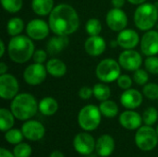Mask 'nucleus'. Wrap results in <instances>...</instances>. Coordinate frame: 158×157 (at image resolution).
<instances>
[{
  "label": "nucleus",
  "mask_w": 158,
  "mask_h": 157,
  "mask_svg": "<svg viewBox=\"0 0 158 157\" xmlns=\"http://www.w3.org/2000/svg\"><path fill=\"white\" fill-rule=\"evenodd\" d=\"M143 117L138 112L133 111L132 109L126 110L122 112L119 116V123L120 125L129 130H138L143 123Z\"/></svg>",
  "instance_id": "obj_16"
},
{
  "label": "nucleus",
  "mask_w": 158,
  "mask_h": 157,
  "mask_svg": "<svg viewBox=\"0 0 158 157\" xmlns=\"http://www.w3.org/2000/svg\"><path fill=\"white\" fill-rule=\"evenodd\" d=\"M47 73L46 67H44L43 64L34 62L25 68L23 72V78L26 83L35 86L43 83L45 81Z\"/></svg>",
  "instance_id": "obj_8"
},
{
  "label": "nucleus",
  "mask_w": 158,
  "mask_h": 157,
  "mask_svg": "<svg viewBox=\"0 0 158 157\" xmlns=\"http://www.w3.org/2000/svg\"><path fill=\"white\" fill-rule=\"evenodd\" d=\"M19 92L18 80L11 74L0 76V96L4 100H12Z\"/></svg>",
  "instance_id": "obj_10"
},
{
  "label": "nucleus",
  "mask_w": 158,
  "mask_h": 157,
  "mask_svg": "<svg viewBox=\"0 0 158 157\" xmlns=\"http://www.w3.org/2000/svg\"><path fill=\"white\" fill-rule=\"evenodd\" d=\"M118 63L128 71H135L141 68L143 58L140 53L133 49H125L118 57Z\"/></svg>",
  "instance_id": "obj_11"
},
{
  "label": "nucleus",
  "mask_w": 158,
  "mask_h": 157,
  "mask_svg": "<svg viewBox=\"0 0 158 157\" xmlns=\"http://www.w3.org/2000/svg\"><path fill=\"white\" fill-rule=\"evenodd\" d=\"M157 20L158 7L154 4L143 3L134 12V23L141 31H150Z\"/></svg>",
  "instance_id": "obj_4"
},
{
  "label": "nucleus",
  "mask_w": 158,
  "mask_h": 157,
  "mask_svg": "<svg viewBox=\"0 0 158 157\" xmlns=\"http://www.w3.org/2000/svg\"><path fill=\"white\" fill-rule=\"evenodd\" d=\"M117 45H118V43L117 40H116V41H111V42H110V46H111V47L115 48V47H117Z\"/></svg>",
  "instance_id": "obj_46"
},
{
  "label": "nucleus",
  "mask_w": 158,
  "mask_h": 157,
  "mask_svg": "<svg viewBox=\"0 0 158 157\" xmlns=\"http://www.w3.org/2000/svg\"><path fill=\"white\" fill-rule=\"evenodd\" d=\"M118 86L123 90H128L132 85V80L128 75H120L117 80Z\"/></svg>",
  "instance_id": "obj_37"
},
{
  "label": "nucleus",
  "mask_w": 158,
  "mask_h": 157,
  "mask_svg": "<svg viewBox=\"0 0 158 157\" xmlns=\"http://www.w3.org/2000/svg\"><path fill=\"white\" fill-rule=\"evenodd\" d=\"M85 30L86 32L90 35V36H95V35H99L101 31H102V24L100 22L99 19H90L85 25Z\"/></svg>",
  "instance_id": "obj_30"
},
{
  "label": "nucleus",
  "mask_w": 158,
  "mask_h": 157,
  "mask_svg": "<svg viewBox=\"0 0 158 157\" xmlns=\"http://www.w3.org/2000/svg\"><path fill=\"white\" fill-rule=\"evenodd\" d=\"M0 157H15V155H14L13 152L11 153L7 149L1 148L0 149Z\"/></svg>",
  "instance_id": "obj_40"
},
{
  "label": "nucleus",
  "mask_w": 158,
  "mask_h": 157,
  "mask_svg": "<svg viewBox=\"0 0 158 157\" xmlns=\"http://www.w3.org/2000/svg\"><path fill=\"white\" fill-rule=\"evenodd\" d=\"M114 150H115V140L111 135L104 134L97 139L95 151L99 156H110L113 154Z\"/></svg>",
  "instance_id": "obj_19"
},
{
  "label": "nucleus",
  "mask_w": 158,
  "mask_h": 157,
  "mask_svg": "<svg viewBox=\"0 0 158 157\" xmlns=\"http://www.w3.org/2000/svg\"><path fill=\"white\" fill-rule=\"evenodd\" d=\"M143 121L147 126H153L158 119V111L156 108L151 106L144 110L143 114Z\"/></svg>",
  "instance_id": "obj_31"
},
{
  "label": "nucleus",
  "mask_w": 158,
  "mask_h": 157,
  "mask_svg": "<svg viewBox=\"0 0 158 157\" xmlns=\"http://www.w3.org/2000/svg\"><path fill=\"white\" fill-rule=\"evenodd\" d=\"M32 58H33V61L35 63H39V64H43L46 58H47V54L44 50H42V49H38L34 52L33 56H32Z\"/></svg>",
  "instance_id": "obj_38"
},
{
  "label": "nucleus",
  "mask_w": 158,
  "mask_h": 157,
  "mask_svg": "<svg viewBox=\"0 0 158 157\" xmlns=\"http://www.w3.org/2000/svg\"><path fill=\"white\" fill-rule=\"evenodd\" d=\"M106 21L109 29L114 31H121L126 29L128 24L127 14L120 8L110 9L106 17Z\"/></svg>",
  "instance_id": "obj_13"
},
{
  "label": "nucleus",
  "mask_w": 158,
  "mask_h": 157,
  "mask_svg": "<svg viewBox=\"0 0 158 157\" xmlns=\"http://www.w3.org/2000/svg\"><path fill=\"white\" fill-rule=\"evenodd\" d=\"M135 143L142 151L147 152L154 150L158 143L156 130L152 126H141L135 134Z\"/></svg>",
  "instance_id": "obj_7"
},
{
  "label": "nucleus",
  "mask_w": 158,
  "mask_h": 157,
  "mask_svg": "<svg viewBox=\"0 0 158 157\" xmlns=\"http://www.w3.org/2000/svg\"><path fill=\"white\" fill-rule=\"evenodd\" d=\"M106 44L105 40L99 35L90 36L84 43V49L86 53L92 56H98L102 55L106 50Z\"/></svg>",
  "instance_id": "obj_20"
},
{
  "label": "nucleus",
  "mask_w": 158,
  "mask_h": 157,
  "mask_svg": "<svg viewBox=\"0 0 158 157\" xmlns=\"http://www.w3.org/2000/svg\"><path fill=\"white\" fill-rule=\"evenodd\" d=\"M6 71H7V66L4 62H1L0 63V75L6 74Z\"/></svg>",
  "instance_id": "obj_43"
},
{
  "label": "nucleus",
  "mask_w": 158,
  "mask_h": 157,
  "mask_svg": "<svg viewBox=\"0 0 158 157\" xmlns=\"http://www.w3.org/2000/svg\"><path fill=\"white\" fill-rule=\"evenodd\" d=\"M21 131L25 139L31 142H37L44 138L45 134V128L41 122L29 119L21 126Z\"/></svg>",
  "instance_id": "obj_14"
},
{
  "label": "nucleus",
  "mask_w": 158,
  "mask_h": 157,
  "mask_svg": "<svg viewBox=\"0 0 158 157\" xmlns=\"http://www.w3.org/2000/svg\"><path fill=\"white\" fill-rule=\"evenodd\" d=\"M31 8L33 12L39 16L49 15L54 8L53 0H32Z\"/></svg>",
  "instance_id": "obj_24"
},
{
  "label": "nucleus",
  "mask_w": 158,
  "mask_h": 157,
  "mask_svg": "<svg viewBox=\"0 0 158 157\" xmlns=\"http://www.w3.org/2000/svg\"><path fill=\"white\" fill-rule=\"evenodd\" d=\"M94 95V91L93 88L89 87V86H84L81 87L79 91V96L80 98L83 99V100H88L90 99L92 96Z\"/></svg>",
  "instance_id": "obj_39"
},
{
  "label": "nucleus",
  "mask_w": 158,
  "mask_h": 157,
  "mask_svg": "<svg viewBox=\"0 0 158 157\" xmlns=\"http://www.w3.org/2000/svg\"><path fill=\"white\" fill-rule=\"evenodd\" d=\"M48 24L56 35L69 36L79 29L80 18L71 6L60 4L55 6L49 14Z\"/></svg>",
  "instance_id": "obj_1"
},
{
  "label": "nucleus",
  "mask_w": 158,
  "mask_h": 157,
  "mask_svg": "<svg viewBox=\"0 0 158 157\" xmlns=\"http://www.w3.org/2000/svg\"><path fill=\"white\" fill-rule=\"evenodd\" d=\"M1 5L3 8L9 13L19 12L23 5L22 0H1Z\"/></svg>",
  "instance_id": "obj_32"
},
{
  "label": "nucleus",
  "mask_w": 158,
  "mask_h": 157,
  "mask_svg": "<svg viewBox=\"0 0 158 157\" xmlns=\"http://www.w3.org/2000/svg\"><path fill=\"white\" fill-rule=\"evenodd\" d=\"M23 138H24V135H23L21 130L12 128L5 132V140L10 144H14V145L19 144V143H22Z\"/></svg>",
  "instance_id": "obj_29"
},
{
  "label": "nucleus",
  "mask_w": 158,
  "mask_h": 157,
  "mask_svg": "<svg viewBox=\"0 0 158 157\" xmlns=\"http://www.w3.org/2000/svg\"><path fill=\"white\" fill-rule=\"evenodd\" d=\"M31 147L25 143H20L13 148V154L15 157H30L31 155Z\"/></svg>",
  "instance_id": "obj_33"
},
{
  "label": "nucleus",
  "mask_w": 158,
  "mask_h": 157,
  "mask_svg": "<svg viewBox=\"0 0 158 157\" xmlns=\"http://www.w3.org/2000/svg\"><path fill=\"white\" fill-rule=\"evenodd\" d=\"M49 157H65V155H64V154L62 152H60L58 150H56V151H54V152H52L50 154Z\"/></svg>",
  "instance_id": "obj_42"
},
{
  "label": "nucleus",
  "mask_w": 158,
  "mask_h": 157,
  "mask_svg": "<svg viewBox=\"0 0 158 157\" xmlns=\"http://www.w3.org/2000/svg\"><path fill=\"white\" fill-rule=\"evenodd\" d=\"M99 109L102 113V115L106 118H112L118 116V105L111 100H106L101 102L99 105Z\"/></svg>",
  "instance_id": "obj_26"
},
{
  "label": "nucleus",
  "mask_w": 158,
  "mask_h": 157,
  "mask_svg": "<svg viewBox=\"0 0 158 157\" xmlns=\"http://www.w3.org/2000/svg\"><path fill=\"white\" fill-rule=\"evenodd\" d=\"M118 45L124 49H133L140 42V37L137 31L131 29H124L118 32L117 37Z\"/></svg>",
  "instance_id": "obj_18"
},
{
  "label": "nucleus",
  "mask_w": 158,
  "mask_h": 157,
  "mask_svg": "<svg viewBox=\"0 0 158 157\" xmlns=\"http://www.w3.org/2000/svg\"><path fill=\"white\" fill-rule=\"evenodd\" d=\"M15 116L6 108L0 109V129L3 132L7 131L8 130L12 129L14 126V119Z\"/></svg>",
  "instance_id": "obj_25"
},
{
  "label": "nucleus",
  "mask_w": 158,
  "mask_h": 157,
  "mask_svg": "<svg viewBox=\"0 0 158 157\" xmlns=\"http://www.w3.org/2000/svg\"><path fill=\"white\" fill-rule=\"evenodd\" d=\"M121 66L113 58L102 60L96 67L95 75L102 82H112L120 76Z\"/></svg>",
  "instance_id": "obj_6"
},
{
  "label": "nucleus",
  "mask_w": 158,
  "mask_h": 157,
  "mask_svg": "<svg viewBox=\"0 0 158 157\" xmlns=\"http://www.w3.org/2000/svg\"><path fill=\"white\" fill-rule=\"evenodd\" d=\"M39 111L44 116H53L58 110V103L52 97H44L38 104Z\"/></svg>",
  "instance_id": "obj_23"
},
{
  "label": "nucleus",
  "mask_w": 158,
  "mask_h": 157,
  "mask_svg": "<svg viewBox=\"0 0 158 157\" xmlns=\"http://www.w3.org/2000/svg\"><path fill=\"white\" fill-rule=\"evenodd\" d=\"M96 142L88 132L78 133L73 140V147L77 153L82 155H89L95 150Z\"/></svg>",
  "instance_id": "obj_9"
},
{
  "label": "nucleus",
  "mask_w": 158,
  "mask_h": 157,
  "mask_svg": "<svg viewBox=\"0 0 158 157\" xmlns=\"http://www.w3.org/2000/svg\"><path fill=\"white\" fill-rule=\"evenodd\" d=\"M68 36L56 35L49 39L46 44V51L50 56H56L62 52L69 44Z\"/></svg>",
  "instance_id": "obj_21"
},
{
  "label": "nucleus",
  "mask_w": 158,
  "mask_h": 157,
  "mask_svg": "<svg viewBox=\"0 0 158 157\" xmlns=\"http://www.w3.org/2000/svg\"><path fill=\"white\" fill-rule=\"evenodd\" d=\"M141 51L147 56L158 54V31H147L141 40Z\"/></svg>",
  "instance_id": "obj_15"
},
{
  "label": "nucleus",
  "mask_w": 158,
  "mask_h": 157,
  "mask_svg": "<svg viewBox=\"0 0 158 157\" xmlns=\"http://www.w3.org/2000/svg\"><path fill=\"white\" fill-rule=\"evenodd\" d=\"M0 57H3L4 54H5V43L3 40H0Z\"/></svg>",
  "instance_id": "obj_44"
},
{
  "label": "nucleus",
  "mask_w": 158,
  "mask_h": 157,
  "mask_svg": "<svg viewBox=\"0 0 158 157\" xmlns=\"http://www.w3.org/2000/svg\"><path fill=\"white\" fill-rule=\"evenodd\" d=\"M143 95L150 100L158 99V84L156 83H146L143 89Z\"/></svg>",
  "instance_id": "obj_34"
},
{
  "label": "nucleus",
  "mask_w": 158,
  "mask_h": 157,
  "mask_svg": "<svg viewBox=\"0 0 158 157\" xmlns=\"http://www.w3.org/2000/svg\"><path fill=\"white\" fill-rule=\"evenodd\" d=\"M50 26L47 24L44 20L40 19H34L31 21L26 26V32L27 35L36 41H41L46 38L49 34L50 31Z\"/></svg>",
  "instance_id": "obj_12"
},
{
  "label": "nucleus",
  "mask_w": 158,
  "mask_h": 157,
  "mask_svg": "<svg viewBox=\"0 0 158 157\" xmlns=\"http://www.w3.org/2000/svg\"><path fill=\"white\" fill-rule=\"evenodd\" d=\"M156 132H157V135H158V125H157V128H156Z\"/></svg>",
  "instance_id": "obj_47"
},
{
  "label": "nucleus",
  "mask_w": 158,
  "mask_h": 157,
  "mask_svg": "<svg viewBox=\"0 0 158 157\" xmlns=\"http://www.w3.org/2000/svg\"><path fill=\"white\" fill-rule=\"evenodd\" d=\"M144 66H145V69L149 73L154 74V75L158 74V57L155 56H148L145 59Z\"/></svg>",
  "instance_id": "obj_35"
},
{
  "label": "nucleus",
  "mask_w": 158,
  "mask_h": 157,
  "mask_svg": "<svg viewBox=\"0 0 158 157\" xmlns=\"http://www.w3.org/2000/svg\"><path fill=\"white\" fill-rule=\"evenodd\" d=\"M129 3L132 4V5H142L143 4L146 0H127Z\"/></svg>",
  "instance_id": "obj_45"
},
{
  "label": "nucleus",
  "mask_w": 158,
  "mask_h": 157,
  "mask_svg": "<svg viewBox=\"0 0 158 157\" xmlns=\"http://www.w3.org/2000/svg\"><path fill=\"white\" fill-rule=\"evenodd\" d=\"M10 110L19 120H29L33 118L38 108V104L35 97L30 93L17 94L11 102Z\"/></svg>",
  "instance_id": "obj_3"
},
{
  "label": "nucleus",
  "mask_w": 158,
  "mask_h": 157,
  "mask_svg": "<svg viewBox=\"0 0 158 157\" xmlns=\"http://www.w3.org/2000/svg\"><path fill=\"white\" fill-rule=\"evenodd\" d=\"M102 113L94 105H88L82 107L78 115L79 126L85 131L96 130L101 123Z\"/></svg>",
  "instance_id": "obj_5"
},
{
  "label": "nucleus",
  "mask_w": 158,
  "mask_h": 157,
  "mask_svg": "<svg viewBox=\"0 0 158 157\" xmlns=\"http://www.w3.org/2000/svg\"><path fill=\"white\" fill-rule=\"evenodd\" d=\"M111 3L114 7L121 8L125 5V0H111Z\"/></svg>",
  "instance_id": "obj_41"
},
{
  "label": "nucleus",
  "mask_w": 158,
  "mask_h": 157,
  "mask_svg": "<svg viewBox=\"0 0 158 157\" xmlns=\"http://www.w3.org/2000/svg\"><path fill=\"white\" fill-rule=\"evenodd\" d=\"M45 67L47 72L55 78H61L67 73V65L58 58H51Z\"/></svg>",
  "instance_id": "obj_22"
},
{
  "label": "nucleus",
  "mask_w": 158,
  "mask_h": 157,
  "mask_svg": "<svg viewBox=\"0 0 158 157\" xmlns=\"http://www.w3.org/2000/svg\"><path fill=\"white\" fill-rule=\"evenodd\" d=\"M143 103V94L135 89L125 90L120 96V104L127 109H135Z\"/></svg>",
  "instance_id": "obj_17"
},
{
  "label": "nucleus",
  "mask_w": 158,
  "mask_h": 157,
  "mask_svg": "<svg viewBox=\"0 0 158 157\" xmlns=\"http://www.w3.org/2000/svg\"><path fill=\"white\" fill-rule=\"evenodd\" d=\"M29 36L18 35L10 39L8 43V56L10 59L18 64H23L32 57L35 50L34 44Z\"/></svg>",
  "instance_id": "obj_2"
},
{
  "label": "nucleus",
  "mask_w": 158,
  "mask_h": 157,
  "mask_svg": "<svg viewBox=\"0 0 158 157\" xmlns=\"http://www.w3.org/2000/svg\"><path fill=\"white\" fill-rule=\"evenodd\" d=\"M23 28H24L23 20L20 18L14 17L8 20L6 25V31L10 36L14 37L19 35L20 32L23 31Z\"/></svg>",
  "instance_id": "obj_27"
},
{
  "label": "nucleus",
  "mask_w": 158,
  "mask_h": 157,
  "mask_svg": "<svg viewBox=\"0 0 158 157\" xmlns=\"http://www.w3.org/2000/svg\"><path fill=\"white\" fill-rule=\"evenodd\" d=\"M148 80H149V76H148L147 70L138 68L137 70L134 71L133 81H134V82L136 84H138V85H145L147 83Z\"/></svg>",
  "instance_id": "obj_36"
},
{
  "label": "nucleus",
  "mask_w": 158,
  "mask_h": 157,
  "mask_svg": "<svg viewBox=\"0 0 158 157\" xmlns=\"http://www.w3.org/2000/svg\"><path fill=\"white\" fill-rule=\"evenodd\" d=\"M93 91H94V96L101 102L108 100L109 97L111 96V90L105 83H96L93 87Z\"/></svg>",
  "instance_id": "obj_28"
}]
</instances>
